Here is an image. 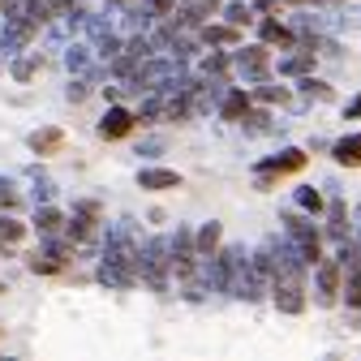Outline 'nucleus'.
I'll list each match as a JSON object with an SVG mask.
<instances>
[{
  "label": "nucleus",
  "instance_id": "4",
  "mask_svg": "<svg viewBox=\"0 0 361 361\" xmlns=\"http://www.w3.org/2000/svg\"><path fill=\"white\" fill-rule=\"evenodd\" d=\"M168 254H172V245H168L164 237H155V241L142 245V276H147V284H151L155 293L168 288V267H172Z\"/></svg>",
  "mask_w": 361,
  "mask_h": 361
},
{
  "label": "nucleus",
  "instance_id": "23",
  "mask_svg": "<svg viewBox=\"0 0 361 361\" xmlns=\"http://www.w3.org/2000/svg\"><path fill=\"white\" fill-rule=\"evenodd\" d=\"M30 271H43V276H52V271H61V258H52V254H43V258H39V254H35V258H30Z\"/></svg>",
  "mask_w": 361,
  "mask_h": 361
},
{
  "label": "nucleus",
  "instance_id": "34",
  "mask_svg": "<svg viewBox=\"0 0 361 361\" xmlns=\"http://www.w3.org/2000/svg\"><path fill=\"white\" fill-rule=\"evenodd\" d=\"M288 5H305V0H288Z\"/></svg>",
  "mask_w": 361,
  "mask_h": 361
},
{
  "label": "nucleus",
  "instance_id": "5",
  "mask_svg": "<svg viewBox=\"0 0 361 361\" xmlns=\"http://www.w3.org/2000/svg\"><path fill=\"white\" fill-rule=\"evenodd\" d=\"M95 224H99V207H95V202H82V207L73 211V224H69V237H73L78 245H86L90 237H95Z\"/></svg>",
  "mask_w": 361,
  "mask_h": 361
},
{
  "label": "nucleus",
  "instance_id": "16",
  "mask_svg": "<svg viewBox=\"0 0 361 361\" xmlns=\"http://www.w3.org/2000/svg\"><path fill=\"white\" fill-rule=\"evenodd\" d=\"M305 69H314V52H293L280 61V73H305Z\"/></svg>",
  "mask_w": 361,
  "mask_h": 361
},
{
  "label": "nucleus",
  "instance_id": "20",
  "mask_svg": "<svg viewBox=\"0 0 361 361\" xmlns=\"http://www.w3.org/2000/svg\"><path fill=\"white\" fill-rule=\"evenodd\" d=\"M215 9H219V0H194V9L180 18V22H202V18H207V13H215Z\"/></svg>",
  "mask_w": 361,
  "mask_h": 361
},
{
  "label": "nucleus",
  "instance_id": "22",
  "mask_svg": "<svg viewBox=\"0 0 361 361\" xmlns=\"http://www.w3.org/2000/svg\"><path fill=\"white\" fill-rule=\"evenodd\" d=\"M18 207V190H13V180L0 176V211H13Z\"/></svg>",
  "mask_w": 361,
  "mask_h": 361
},
{
  "label": "nucleus",
  "instance_id": "11",
  "mask_svg": "<svg viewBox=\"0 0 361 361\" xmlns=\"http://www.w3.org/2000/svg\"><path fill=\"white\" fill-rule=\"evenodd\" d=\"M61 147H65V133L61 129H35L30 133V151L35 155H56Z\"/></svg>",
  "mask_w": 361,
  "mask_h": 361
},
{
  "label": "nucleus",
  "instance_id": "30",
  "mask_svg": "<svg viewBox=\"0 0 361 361\" xmlns=\"http://www.w3.org/2000/svg\"><path fill=\"white\" fill-rule=\"evenodd\" d=\"M13 73H18V78H22V82H26V78H30V73H35V61H18V65H13Z\"/></svg>",
  "mask_w": 361,
  "mask_h": 361
},
{
  "label": "nucleus",
  "instance_id": "19",
  "mask_svg": "<svg viewBox=\"0 0 361 361\" xmlns=\"http://www.w3.org/2000/svg\"><path fill=\"white\" fill-rule=\"evenodd\" d=\"M35 224H39V233H56V228H61L65 219H61V211H52V207H43V211L35 215Z\"/></svg>",
  "mask_w": 361,
  "mask_h": 361
},
{
  "label": "nucleus",
  "instance_id": "31",
  "mask_svg": "<svg viewBox=\"0 0 361 361\" xmlns=\"http://www.w3.org/2000/svg\"><path fill=\"white\" fill-rule=\"evenodd\" d=\"M52 13H73V0H48Z\"/></svg>",
  "mask_w": 361,
  "mask_h": 361
},
{
  "label": "nucleus",
  "instance_id": "2",
  "mask_svg": "<svg viewBox=\"0 0 361 361\" xmlns=\"http://www.w3.org/2000/svg\"><path fill=\"white\" fill-rule=\"evenodd\" d=\"M138 271H142V250H133L129 233L116 228L108 237V250H104V262H99V284H108V288H133Z\"/></svg>",
  "mask_w": 361,
  "mask_h": 361
},
{
  "label": "nucleus",
  "instance_id": "13",
  "mask_svg": "<svg viewBox=\"0 0 361 361\" xmlns=\"http://www.w3.org/2000/svg\"><path fill=\"white\" fill-rule=\"evenodd\" d=\"M245 112H250V95H245V90H233V95L219 104V116L224 121H241Z\"/></svg>",
  "mask_w": 361,
  "mask_h": 361
},
{
  "label": "nucleus",
  "instance_id": "10",
  "mask_svg": "<svg viewBox=\"0 0 361 361\" xmlns=\"http://www.w3.org/2000/svg\"><path fill=\"white\" fill-rule=\"evenodd\" d=\"M138 185H142V190H176L180 176H176L172 168H142V172H138Z\"/></svg>",
  "mask_w": 361,
  "mask_h": 361
},
{
  "label": "nucleus",
  "instance_id": "9",
  "mask_svg": "<svg viewBox=\"0 0 361 361\" xmlns=\"http://www.w3.org/2000/svg\"><path fill=\"white\" fill-rule=\"evenodd\" d=\"M319 305H336V293H340V262H319Z\"/></svg>",
  "mask_w": 361,
  "mask_h": 361
},
{
  "label": "nucleus",
  "instance_id": "35",
  "mask_svg": "<svg viewBox=\"0 0 361 361\" xmlns=\"http://www.w3.org/2000/svg\"><path fill=\"white\" fill-rule=\"evenodd\" d=\"M116 5H129V0H116Z\"/></svg>",
  "mask_w": 361,
  "mask_h": 361
},
{
  "label": "nucleus",
  "instance_id": "24",
  "mask_svg": "<svg viewBox=\"0 0 361 361\" xmlns=\"http://www.w3.org/2000/svg\"><path fill=\"white\" fill-rule=\"evenodd\" d=\"M297 202H301L305 211H323V198H319V190H297Z\"/></svg>",
  "mask_w": 361,
  "mask_h": 361
},
{
  "label": "nucleus",
  "instance_id": "1",
  "mask_svg": "<svg viewBox=\"0 0 361 361\" xmlns=\"http://www.w3.org/2000/svg\"><path fill=\"white\" fill-rule=\"evenodd\" d=\"M271 258H276V276H271V297H276L280 314H301L305 310V280H301V254L293 241H271Z\"/></svg>",
  "mask_w": 361,
  "mask_h": 361
},
{
  "label": "nucleus",
  "instance_id": "8",
  "mask_svg": "<svg viewBox=\"0 0 361 361\" xmlns=\"http://www.w3.org/2000/svg\"><path fill=\"white\" fill-rule=\"evenodd\" d=\"M133 121H138V116H129L125 108H108V112H104V121H99V138H108V142L125 138V133L133 129Z\"/></svg>",
  "mask_w": 361,
  "mask_h": 361
},
{
  "label": "nucleus",
  "instance_id": "12",
  "mask_svg": "<svg viewBox=\"0 0 361 361\" xmlns=\"http://www.w3.org/2000/svg\"><path fill=\"white\" fill-rule=\"evenodd\" d=\"M331 155H336V164L357 168V164H361V133H348V138H340V142L331 147Z\"/></svg>",
  "mask_w": 361,
  "mask_h": 361
},
{
  "label": "nucleus",
  "instance_id": "17",
  "mask_svg": "<svg viewBox=\"0 0 361 361\" xmlns=\"http://www.w3.org/2000/svg\"><path fill=\"white\" fill-rule=\"evenodd\" d=\"M258 30H262V43H293V30L280 26V22H271V18H267Z\"/></svg>",
  "mask_w": 361,
  "mask_h": 361
},
{
  "label": "nucleus",
  "instance_id": "29",
  "mask_svg": "<svg viewBox=\"0 0 361 361\" xmlns=\"http://www.w3.org/2000/svg\"><path fill=\"white\" fill-rule=\"evenodd\" d=\"M65 61H69V69H82V65H86V48H69Z\"/></svg>",
  "mask_w": 361,
  "mask_h": 361
},
{
  "label": "nucleus",
  "instance_id": "28",
  "mask_svg": "<svg viewBox=\"0 0 361 361\" xmlns=\"http://www.w3.org/2000/svg\"><path fill=\"white\" fill-rule=\"evenodd\" d=\"M258 99L276 104V99H288V90H284V86H280V90H276V86H262V90H258Z\"/></svg>",
  "mask_w": 361,
  "mask_h": 361
},
{
  "label": "nucleus",
  "instance_id": "7",
  "mask_svg": "<svg viewBox=\"0 0 361 361\" xmlns=\"http://www.w3.org/2000/svg\"><path fill=\"white\" fill-rule=\"evenodd\" d=\"M301 168H305V155L297 147H288V151H280V155H271V159L258 164L262 176H284V172H301Z\"/></svg>",
  "mask_w": 361,
  "mask_h": 361
},
{
  "label": "nucleus",
  "instance_id": "32",
  "mask_svg": "<svg viewBox=\"0 0 361 361\" xmlns=\"http://www.w3.org/2000/svg\"><path fill=\"white\" fill-rule=\"evenodd\" d=\"M69 99H73V104L86 99V82H73V86H69Z\"/></svg>",
  "mask_w": 361,
  "mask_h": 361
},
{
  "label": "nucleus",
  "instance_id": "6",
  "mask_svg": "<svg viewBox=\"0 0 361 361\" xmlns=\"http://www.w3.org/2000/svg\"><path fill=\"white\" fill-rule=\"evenodd\" d=\"M237 69H241V78L262 82V78H267V69H271L267 48H241V52H237Z\"/></svg>",
  "mask_w": 361,
  "mask_h": 361
},
{
  "label": "nucleus",
  "instance_id": "21",
  "mask_svg": "<svg viewBox=\"0 0 361 361\" xmlns=\"http://www.w3.org/2000/svg\"><path fill=\"white\" fill-rule=\"evenodd\" d=\"M327 228H331L336 241H348L344 237V202H331V224H327Z\"/></svg>",
  "mask_w": 361,
  "mask_h": 361
},
{
  "label": "nucleus",
  "instance_id": "25",
  "mask_svg": "<svg viewBox=\"0 0 361 361\" xmlns=\"http://www.w3.org/2000/svg\"><path fill=\"white\" fill-rule=\"evenodd\" d=\"M224 18H228V22H233V26H245V22H254V18H250V9H245V5H228V9H224Z\"/></svg>",
  "mask_w": 361,
  "mask_h": 361
},
{
  "label": "nucleus",
  "instance_id": "14",
  "mask_svg": "<svg viewBox=\"0 0 361 361\" xmlns=\"http://www.w3.org/2000/svg\"><path fill=\"white\" fill-rule=\"evenodd\" d=\"M215 245H219V224H202V233H198V258H215Z\"/></svg>",
  "mask_w": 361,
  "mask_h": 361
},
{
  "label": "nucleus",
  "instance_id": "33",
  "mask_svg": "<svg viewBox=\"0 0 361 361\" xmlns=\"http://www.w3.org/2000/svg\"><path fill=\"white\" fill-rule=\"evenodd\" d=\"M348 116H361V95H357V99L348 104Z\"/></svg>",
  "mask_w": 361,
  "mask_h": 361
},
{
  "label": "nucleus",
  "instance_id": "3",
  "mask_svg": "<svg viewBox=\"0 0 361 361\" xmlns=\"http://www.w3.org/2000/svg\"><path fill=\"white\" fill-rule=\"evenodd\" d=\"M284 228H288V241L297 245V254H301L305 267H319V262H323V241H319V233H314V224H310V219L288 215V219H284Z\"/></svg>",
  "mask_w": 361,
  "mask_h": 361
},
{
  "label": "nucleus",
  "instance_id": "27",
  "mask_svg": "<svg viewBox=\"0 0 361 361\" xmlns=\"http://www.w3.org/2000/svg\"><path fill=\"white\" fill-rule=\"evenodd\" d=\"M176 9V0H147V13H155V18H168Z\"/></svg>",
  "mask_w": 361,
  "mask_h": 361
},
{
  "label": "nucleus",
  "instance_id": "15",
  "mask_svg": "<svg viewBox=\"0 0 361 361\" xmlns=\"http://www.w3.org/2000/svg\"><path fill=\"white\" fill-rule=\"evenodd\" d=\"M26 237V224H18V219H5L0 215V245H18Z\"/></svg>",
  "mask_w": 361,
  "mask_h": 361
},
{
  "label": "nucleus",
  "instance_id": "18",
  "mask_svg": "<svg viewBox=\"0 0 361 361\" xmlns=\"http://www.w3.org/2000/svg\"><path fill=\"white\" fill-rule=\"evenodd\" d=\"M202 39H207V43H237V26H233V22H228V26H207Z\"/></svg>",
  "mask_w": 361,
  "mask_h": 361
},
{
  "label": "nucleus",
  "instance_id": "26",
  "mask_svg": "<svg viewBox=\"0 0 361 361\" xmlns=\"http://www.w3.org/2000/svg\"><path fill=\"white\" fill-rule=\"evenodd\" d=\"M301 90H305V95H314V99H327V95H331L327 82H314V78H305V82H301Z\"/></svg>",
  "mask_w": 361,
  "mask_h": 361
}]
</instances>
